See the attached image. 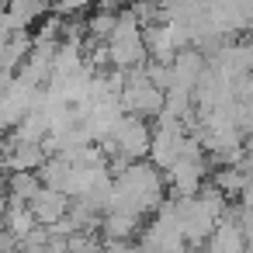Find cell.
Returning a JSON list of instances; mask_svg holds the SVG:
<instances>
[{
  "label": "cell",
  "instance_id": "obj_3",
  "mask_svg": "<svg viewBox=\"0 0 253 253\" xmlns=\"http://www.w3.org/2000/svg\"><path fill=\"white\" fill-rule=\"evenodd\" d=\"M122 108H125V115H135V118H160V115H163L167 94H163L160 87L149 84L146 66L128 73L125 90H122Z\"/></svg>",
  "mask_w": 253,
  "mask_h": 253
},
{
  "label": "cell",
  "instance_id": "obj_21",
  "mask_svg": "<svg viewBox=\"0 0 253 253\" xmlns=\"http://www.w3.org/2000/svg\"><path fill=\"white\" fill-rule=\"evenodd\" d=\"M7 205H11V198H7V177H0V229H4V215H7Z\"/></svg>",
  "mask_w": 253,
  "mask_h": 253
},
{
  "label": "cell",
  "instance_id": "obj_1",
  "mask_svg": "<svg viewBox=\"0 0 253 253\" xmlns=\"http://www.w3.org/2000/svg\"><path fill=\"white\" fill-rule=\"evenodd\" d=\"M167 177L153 167V163H132L115 177V194H111V208H132L139 215H156L160 205L167 201L163 191ZM108 208V211H111Z\"/></svg>",
  "mask_w": 253,
  "mask_h": 253
},
{
  "label": "cell",
  "instance_id": "obj_16",
  "mask_svg": "<svg viewBox=\"0 0 253 253\" xmlns=\"http://www.w3.org/2000/svg\"><path fill=\"white\" fill-rule=\"evenodd\" d=\"M42 191L39 173H7V198L11 201H25L32 205V198Z\"/></svg>",
  "mask_w": 253,
  "mask_h": 253
},
{
  "label": "cell",
  "instance_id": "obj_9",
  "mask_svg": "<svg viewBox=\"0 0 253 253\" xmlns=\"http://www.w3.org/2000/svg\"><path fill=\"white\" fill-rule=\"evenodd\" d=\"M142 225V215L132 211V208H111L104 211V222H101V232L108 243H128V236H135Z\"/></svg>",
  "mask_w": 253,
  "mask_h": 253
},
{
  "label": "cell",
  "instance_id": "obj_7",
  "mask_svg": "<svg viewBox=\"0 0 253 253\" xmlns=\"http://www.w3.org/2000/svg\"><path fill=\"white\" fill-rule=\"evenodd\" d=\"M45 149L42 146H28V142H11L4 160H0V170L7 173H39L45 167Z\"/></svg>",
  "mask_w": 253,
  "mask_h": 253
},
{
  "label": "cell",
  "instance_id": "obj_4",
  "mask_svg": "<svg viewBox=\"0 0 253 253\" xmlns=\"http://www.w3.org/2000/svg\"><path fill=\"white\" fill-rule=\"evenodd\" d=\"M167 191L170 198H194L205 191V153H194V156H180L167 173Z\"/></svg>",
  "mask_w": 253,
  "mask_h": 253
},
{
  "label": "cell",
  "instance_id": "obj_23",
  "mask_svg": "<svg viewBox=\"0 0 253 253\" xmlns=\"http://www.w3.org/2000/svg\"><path fill=\"white\" fill-rule=\"evenodd\" d=\"M7 146H11V139H4V132H0V160H4V153H7Z\"/></svg>",
  "mask_w": 253,
  "mask_h": 253
},
{
  "label": "cell",
  "instance_id": "obj_8",
  "mask_svg": "<svg viewBox=\"0 0 253 253\" xmlns=\"http://www.w3.org/2000/svg\"><path fill=\"white\" fill-rule=\"evenodd\" d=\"M32 211H35V218H39V225H56L59 218H66L70 215V208H73V201L63 194V191H52V187H45L42 184V191L32 198V205H28Z\"/></svg>",
  "mask_w": 253,
  "mask_h": 253
},
{
  "label": "cell",
  "instance_id": "obj_11",
  "mask_svg": "<svg viewBox=\"0 0 253 253\" xmlns=\"http://www.w3.org/2000/svg\"><path fill=\"white\" fill-rule=\"evenodd\" d=\"M142 39H146V52H149V63H173L177 59V42H173V35H170V28L163 25V21H156V25H149L146 32H142Z\"/></svg>",
  "mask_w": 253,
  "mask_h": 253
},
{
  "label": "cell",
  "instance_id": "obj_19",
  "mask_svg": "<svg viewBox=\"0 0 253 253\" xmlns=\"http://www.w3.org/2000/svg\"><path fill=\"white\" fill-rule=\"evenodd\" d=\"M90 4H94V0H52V11L59 18H73V14H84Z\"/></svg>",
  "mask_w": 253,
  "mask_h": 253
},
{
  "label": "cell",
  "instance_id": "obj_22",
  "mask_svg": "<svg viewBox=\"0 0 253 253\" xmlns=\"http://www.w3.org/2000/svg\"><path fill=\"white\" fill-rule=\"evenodd\" d=\"M104 253H142V250H135V246H128V243H108Z\"/></svg>",
  "mask_w": 253,
  "mask_h": 253
},
{
  "label": "cell",
  "instance_id": "obj_14",
  "mask_svg": "<svg viewBox=\"0 0 253 253\" xmlns=\"http://www.w3.org/2000/svg\"><path fill=\"white\" fill-rule=\"evenodd\" d=\"M115 28H118V11L115 7H101V11H94L90 18H87V39H94V42H111V35H115Z\"/></svg>",
  "mask_w": 253,
  "mask_h": 253
},
{
  "label": "cell",
  "instance_id": "obj_2",
  "mask_svg": "<svg viewBox=\"0 0 253 253\" xmlns=\"http://www.w3.org/2000/svg\"><path fill=\"white\" fill-rule=\"evenodd\" d=\"M177 201V198H173ZM222 211H225V201L215 187H205L201 194L194 198H180L177 201V218H180V232L191 246L211 239V232L218 229L222 222Z\"/></svg>",
  "mask_w": 253,
  "mask_h": 253
},
{
  "label": "cell",
  "instance_id": "obj_13",
  "mask_svg": "<svg viewBox=\"0 0 253 253\" xmlns=\"http://www.w3.org/2000/svg\"><path fill=\"white\" fill-rule=\"evenodd\" d=\"M4 229H7L11 236L25 239L28 232L39 229V218H35V211H32L25 201H11V205H7V215H4Z\"/></svg>",
  "mask_w": 253,
  "mask_h": 253
},
{
  "label": "cell",
  "instance_id": "obj_10",
  "mask_svg": "<svg viewBox=\"0 0 253 253\" xmlns=\"http://www.w3.org/2000/svg\"><path fill=\"white\" fill-rule=\"evenodd\" d=\"M4 7H7L11 28H14V32H28L35 21H45V18H49L52 0H7Z\"/></svg>",
  "mask_w": 253,
  "mask_h": 253
},
{
  "label": "cell",
  "instance_id": "obj_6",
  "mask_svg": "<svg viewBox=\"0 0 253 253\" xmlns=\"http://www.w3.org/2000/svg\"><path fill=\"white\" fill-rule=\"evenodd\" d=\"M170 66H173V87H177V90H187V94H194L198 84H201L205 73H208V63H205V56H201L198 49L177 52V59H173Z\"/></svg>",
  "mask_w": 253,
  "mask_h": 253
},
{
  "label": "cell",
  "instance_id": "obj_20",
  "mask_svg": "<svg viewBox=\"0 0 253 253\" xmlns=\"http://www.w3.org/2000/svg\"><path fill=\"white\" fill-rule=\"evenodd\" d=\"M0 253H18V236H11L7 229H0Z\"/></svg>",
  "mask_w": 253,
  "mask_h": 253
},
{
  "label": "cell",
  "instance_id": "obj_12",
  "mask_svg": "<svg viewBox=\"0 0 253 253\" xmlns=\"http://www.w3.org/2000/svg\"><path fill=\"white\" fill-rule=\"evenodd\" d=\"M208 253H246V236H243V225L236 222H218V229L211 232L208 239Z\"/></svg>",
  "mask_w": 253,
  "mask_h": 253
},
{
  "label": "cell",
  "instance_id": "obj_5",
  "mask_svg": "<svg viewBox=\"0 0 253 253\" xmlns=\"http://www.w3.org/2000/svg\"><path fill=\"white\" fill-rule=\"evenodd\" d=\"M111 142H115L118 156H125V160L139 163L142 156H149V146H153V128H149V122H146V118L125 115V118H122V125L115 128Z\"/></svg>",
  "mask_w": 253,
  "mask_h": 253
},
{
  "label": "cell",
  "instance_id": "obj_18",
  "mask_svg": "<svg viewBox=\"0 0 253 253\" xmlns=\"http://www.w3.org/2000/svg\"><path fill=\"white\" fill-rule=\"evenodd\" d=\"M49 246H52V236H49L45 225H39L25 239H18V253H49Z\"/></svg>",
  "mask_w": 253,
  "mask_h": 253
},
{
  "label": "cell",
  "instance_id": "obj_15",
  "mask_svg": "<svg viewBox=\"0 0 253 253\" xmlns=\"http://www.w3.org/2000/svg\"><path fill=\"white\" fill-rule=\"evenodd\" d=\"M70 173H73V163H70V160H63V156H49L45 167L39 170V180H42L45 187H52V191H63V194H66Z\"/></svg>",
  "mask_w": 253,
  "mask_h": 253
},
{
  "label": "cell",
  "instance_id": "obj_17",
  "mask_svg": "<svg viewBox=\"0 0 253 253\" xmlns=\"http://www.w3.org/2000/svg\"><path fill=\"white\" fill-rule=\"evenodd\" d=\"M215 191L218 194H243V191H250V173L239 167H225L215 173Z\"/></svg>",
  "mask_w": 253,
  "mask_h": 253
}]
</instances>
